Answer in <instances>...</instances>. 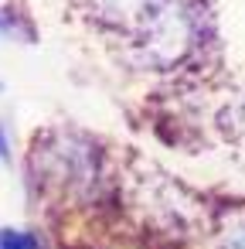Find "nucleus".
Here are the masks:
<instances>
[{
    "label": "nucleus",
    "instance_id": "nucleus-6",
    "mask_svg": "<svg viewBox=\"0 0 245 249\" xmlns=\"http://www.w3.org/2000/svg\"><path fill=\"white\" fill-rule=\"evenodd\" d=\"M11 137H7V130L0 126V164H11Z\"/></svg>",
    "mask_w": 245,
    "mask_h": 249
},
{
    "label": "nucleus",
    "instance_id": "nucleus-4",
    "mask_svg": "<svg viewBox=\"0 0 245 249\" xmlns=\"http://www.w3.org/2000/svg\"><path fill=\"white\" fill-rule=\"evenodd\" d=\"M0 249H41V239L28 229H0Z\"/></svg>",
    "mask_w": 245,
    "mask_h": 249
},
{
    "label": "nucleus",
    "instance_id": "nucleus-3",
    "mask_svg": "<svg viewBox=\"0 0 245 249\" xmlns=\"http://www.w3.org/2000/svg\"><path fill=\"white\" fill-rule=\"evenodd\" d=\"M157 4L160 0H85V7L96 21L113 24V28H126V31H136Z\"/></svg>",
    "mask_w": 245,
    "mask_h": 249
},
{
    "label": "nucleus",
    "instance_id": "nucleus-7",
    "mask_svg": "<svg viewBox=\"0 0 245 249\" xmlns=\"http://www.w3.org/2000/svg\"><path fill=\"white\" fill-rule=\"evenodd\" d=\"M0 92H4V82H0Z\"/></svg>",
    "mask_w": 245,
    "mask_h": 249
},
{
    "label": "nucleus",
    "instance_id": "nucleus-2",
    "mask_svg": "<svg viewBox=\"0 0 245 249\" xmlns=\"http://www.w3.org/2000/svg\"><path fill=\"white\" fill-rule=\"evenodd\" d=\"M34 160L41 164V181L58 191H82L99 174V150L79 133H48L38 140Z\"/></svg>",
    "mask_w": 245,
    "mask_h": 249
},
{
    "label": "nucleus",
    "instance_id": "nucleus-1",
    "mask_svg": "<svg viewBox=\"0 0 245 249\" xmlns=\"http://www.w3.org/2000/svg\"><path fill=\"white\" fill-rule=\"evenodd\" d=\"M136 55L147 69L170 72L204 45L201 0H160L133 31Z\"/></svg>",
    "mask_w": 245,
    "mask_h": 249
},
{
    "label": "nucleus",
    "instance_id": "nucleus-5",
    "mask_svg": "<svg viewBox=\"0 0 245 249\" xmlns=\"http://www.w3.org/2000/svg\"><path fill=\"white\" fill-rule=\"evenodd\" d=\"M218 249H245V215H238L218 239Z\"/></svg>",
    "mask_w": 245,
    "mask_h": 249
}]
</instances>
